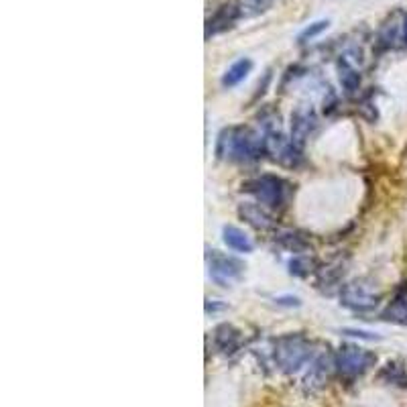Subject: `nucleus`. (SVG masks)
<instances>
[{"label": "nucleus", "mask_w": 407, "mask_h": 407, "mask_svg": "<svg viewBox=\"0 0 407 407\" xmlns=\"http://www.w3.org/2000/svg\"><path fill=\"white\" fill-rule=\"evenodd\" d=\"M277 240L287 249V251H294V253H303V251H307V243L299 236V234H294V232H283V234H279L277 236Z\"/></svg>", "instance_id": "aec40b11"}, {"label": "nucleus", "mask_w": 407, "mask_h": 407, "mask_svg": "<svg viewBox=\"0 0 407 407\" xmlns=\"http://www.w3.org/2000/svg\"><path fill=\"white\" fill-rule=\"evenodd\" d=\"M404 37H406L407 41V17H406V21H404Z\"/></svg>", "instance_id": "a878e982"}, {"label": "nucleus", "mask_w": 407, "mask_h": 407, "mask_svg": "<svg viewBox=\"0 0 407 407\" xmlns=\"http://www.w3.org/2000/svg\"><path fill=\"white\" fill-rule=\"evenodd\" d=\"M338 77H340V84H342V88L348 96L357 94L359 86H361V74L357 72V68L348 59L338 61Z\"/></svg>", "instance_id": "4468645a"}, {"label": "nucleus", "mask_w": 407, "mask_h": 407, "mask_svg": "<svg viewBox=\"0 0 407 407\" xmlns=\"http://www.w3.org/2000/svg\"><path fill=\"white\" fill-rule=\"evenodd\" d=\"M287 182L277 176H261L243 184V189L255 196L257 202L267 208H281L287 200Z\"/></svg>", "instance_id": "20e7f679"}, {"label": "nucleus", "mask_w": 407, "mask_h": 407, "mask_svg": "<svg viewBox=\"0 0 407 407\" xmlns=\"http://www.w3.org/2000/svg\"><path fill=\"white\" fill-rule=\"evenodd\" d=\"M238 17H240L238 4H234V2L223 4V6L206 21V39L214 37V35H220L224 31L232 29L234 23L238 21Z\"/></svg>", "instance_id": "6e6552de"}, {"label": "nucleus", "mask_w": 407, "mask_h": 407, "mask_svg": "<svg viewBox=\"0 0 407 407\" xmlns=\"http://www.w3.org/2000/svg\"><path fill=\"white\" fill-rule=\"evenodd\" d=\"M275 363L283 372H296L312 357V342L301 334H287L275 342Z\"/></svg>", "instance_id": "7ed1b4c3"}, {"label": "nucleus", "mask_w": 407, "mask_h": 407, "mask_svg": "<svg viewBox=\"0 0 407 407\" xmlns=\"http://www.w3.org/2000/svg\"><path fill=\"white\" fill-rule=\"evenodd\" d=\"M265 151V139L247 126H226L216 139V157L234 163H251L261 159Z\"/></svg>", "instance_id": "f257e3e1"}, {"label": "nucleus", "mask_w": 407, "mask_h": 407, "mask_svg": "<svg viewBox=\"0 0 407 407\" xmlns=\"http://www.w3.org/2000/svg\"><path fill=\"white\" fill-rule=\"evenodd\" d=\"M275 301L279 303V305H292V307H297L301 301L294 296H281V297H275Z\"/></svg>", "instance_id": "5701e85b"}, {"label": "nucleus", "mask_w": 407, "mask_h": 407, "mask_svg": "<svg viewBox=\"0 0 407 407\" xmlns=\"http://www.w3.org/2000/svg\"><path fill=\"white\" fill-rule=\"evenodd\" d=\"M314 271H318V261L310 255H297L290 261V273L296 277H307Z\"/></svg>", "instance_id": "f3484780"}, {"label": "nucleus", "mask_w": 407, "mask_h": 407, "mask_svg": "<svg viewBox=\"0 0 407 407\" xmlns=\"http://www.w3.org/2000/svg\"><path fill=\"white\" fill-rule=\"evenodd\" d=\"M344 277V267L342 265H330V267H324V269H318V287L322 290H332L336 287Z\"/></svg>", "instance_id": "dca6fc26"}, {"label": "nucleus", "mask_w": 407, "mask_h": 407, "mask_svg": "<svg viewBox=\"0 0 407 407\" xmlns=\"http://www.w3.org/2000/svg\"><path fill=\"white\" fill-rule=\"evenodd\" d=\"M379 377L387 383H395V385H401V387L407 385V372L404 369V365H399V363H387L383 370L379 372Z\"/></svg>", "instance_id": "a211bd4d"}, {"label": "nucleus", "mask_w": 407, "mask_h": 407, "mask_svg": "<svg viewBox=\"0 0 407 407\" xmlns=\"http://www.w3.org/2000/svg\"><path fill=\"white\" fill-rule=\"evenodd\" d=\"M381 318L393 324H407V287H401L395 294L393 301L385 307Z\"/></svg>", "instance_id": "ddd939ff"}, {"label": "nucleus", "mask_w": 407, "mask_h": 407, "mask_svg": "<svg viewBox=\"0 0 407 407\" xmlns=\"http://www.w3.org/2000/svg\"><path fill=\"white\" fill-rule=\"evenodd\" d=\"M397 33H399L397 23H387V25L381 29V33H379V45H381V49H389V47L395 43Z\"/></svg>", "instance_id": "412c9836"}, {"label": "nucleus", "mask_w": 407, "mask_h": 407, "mask_svg": "<svg viewBox=\"0 0 407 407\" xmlns=\"http://www.w3.org/2000/svg\"><path fill=\"white\" fill-rule=\"evenodd\" d=\"M377 363V357L359 346H342L336 354V369L344 377H359Z\"/></svg>", "instance_id": "423d86ee"}, {"label": "nucleus", "mask_w": 407, "mask_h": 407, "mask_svg": "<svg viewBox=\"0 0 407 407\" xmlns=\"http://www.w3.org/2000/svg\"><path fill=\"white\" fill-rule=\"evenodd\" d=\"M206 259H208V269H210L212 279L220 285H228L230 281L238 279L240 273L245 271V265L240 261L228 257L220 251H208Z\"/></svg>", "instance_id": "0eeeda50"}, {"label": "nucleus", "mask_w": 407, "mask_h": 407, "mask_svg": "<svg viewBox=\"0 0 407 407\" xmlns=\"http://www.w3.org/2000/svg\"><path fill=\"white\" fill-rule=\"evenodd\" d=\"M316 114L307 106H299L294 114H292V141L297 147H301L305 143V139H310V135L316 129Z\"/></svg>", "instance_id": "1a4fd4ad"}, {"label": "nucleus", "mask_w": 407, "mask_h": 407, "mask_svg": "<svg viewBox=\"0 0 407 407\" xmlns=\"http://www.w3.org/2000/svg\"><path fill=\"white\" fill-rule=\"evenodd\" d=\"M223 240L226 243L228 249L236 251V253H253L255 245L249 238V234L236 226H224L223 228Z\"/></svg>", "instance_id": "9b49d317"}, {"label": "nucleus", "mask_w": 407, "mask_h": 407, "mask_svg": "<svg viewBox=\"0 0 407 407\" xmlns=\"http://www.w3.org/2000/svg\"><path fill=\"white\" fill-rule=\"evenodd\" d=\"M342 334H346V336H357V338H365V340H379V336L377 334H370L365 332V330H352V328H344Z\"/></svg>", "instance_id": "4be33fe9"}, {"label": "nucleus", "mask_w": 407, "mask_h": 407, "mask_svg": "<svg viewBox=\"0 0 407 407\" xmlns=\"http://www.w3.org/2000/svg\"><path fill=\"white\" fill-rule=\"evenodd\" d=\"M379 294L365 281H352L340 290V305L352 312H372L379 305Z\"/></svg>", "instance_id": "39448f33"}, {"label": "nucleus", "mask_w": 407, "mask_h": 407, "mask_svg": "<svg viewBox=\"0 0 407 407\" xmlns=\"http://www.w3.org/2000/svg\"><path fill=\"white\" fill-rule=\"evenodd\" d=\"M328 27H330V21H328V19L314 21L312 25H307V27H305V29L297 35V43H299V45H303V43H307V41L316 39L318 35H322Z\"/></svg>", "instance_id": "6ab92c4d"}, {"label": "nucleus", "mask_w": 407, "mask_h": 407, "mask_svg": "<svg viewBox=\"0 0 407 407\" xmlns=\"http://www.w3.org/2000/svg\"><path fill=\"white\" fill-rule=\"evenodd\" d=\"M249 2H251V8H255V12L267 10V6L271 4V0H249Z\"/></svg>", "instance_id": "b1692460"}, {"label": "nucleus", "mask_w": 407, "mask_h": 407, "mask_svg": "<svg viewBox=\"0 0 407 407\" xmlns=\"http://www.w3.org/2000/svg\"><path fill=\"white\" fill-rule=\"evenodd\" d=\"M238 214L243 220L251 224L257 230H269L273 226V218L271 214L263 208V204L259 202H245L238 206Z\"/></svg>", "instance_id": "9d476101"}, {"label": "nucleus", "mask_w": 407, "mask_h": 407, "mask_svg": "<svg viewBox=\"0 0 407 407\" xmlns=\"http://www.w3.org/2000/svg\"><path fill=\"white\" fill-rule=\"evenodd\" d=\"M263 139H265V151L273 157V161L285 165V167H296L301 161V151L296 143L292 141V137H285L281 126H279V118H263Z\"/></svg>", "instance_id": "f03ea898"}, {"label": "nucleus", "mask_w": 407, "mask_h": 407, "mask_svg": "<svg viewBox=\"0 0 407 407\" xmlns=\"http://www.w3.org/2000/svg\"><path fill=\"white\" fill-rule=\"evenodd\" d=\"M214 344L224 354H232L240 344V332L230 324H220L214 330Z\"/></svg>", "instance_id": "f8f14e48"}, {"label": "nucleus", "mask_w": 407, "mask_h": 407, "mask_svg": "<svg viewBox=\"0 0 407 407\" xmlns=\"http://www.w3.org/2000/svg\"><path fill=\"white\" fill-rule=\"evenodd\" d=\"M251 70H253V59L243 57V59L234 61V64L224 72L223 86L224 88H234V86H238L247 75L251 74Z\"/></svg>", "instance_id": "2eb2a0df"}, {"label": "nucleus", "mask_w": 407, "mask_h": 407, "mask_svg": "<svg viewBox=\"0 0 407 407\" xmlns=\"http://www.w3.org/2000/svg\"><path fill=\"white\" fill-rule=\"evenodd\" d=\"M218 310H224V305H220V303H210V301L206 303V314H210V312L214 314V312H218Z\"/></svg>", "instance_id": "393cba45"}]
</instances>
